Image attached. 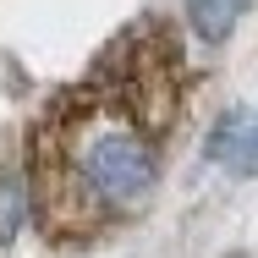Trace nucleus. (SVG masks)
Masks as SVG:
<instances>
[{"label": "nucleus", "mask_w": 258, "mask_h": 258, "mask_svg": "<svg viewBox=\"0 0 258 258\" xmlns=\"http://www.w3.org/2000/svg\"><path fill=\"white\" fill-rule=\"evenodd\" d=\"M28 225V176L0 170V247H11Z\"/></svg>", "instance_id": "nucleus-4"}, {"label": "nucleus", "mask_w": 258, "mask_h": 258, "mask_svg": "<svg viewBox=\"0 0 258 258\" xmlns=\"http://www.w3.org/2000/svg\"><path fill=\"white\" fill-rule=\"evenodd\" d=\"M209 159L236 170V176H253L258 170V121L247 110H225L209 132Z\"/></svg>", "instance_id": "nucleus-2"}, {"label": "nucleus", "mask_w": 258, "mask_h": 258, "mask_svg": "<svg viewBox=\"0 0 258 258\" xmlns=\"http://www.w3.org/2000/svg\"><path fill=\"white\" fill-rule=\"evenodd\" d=\"M187 6V28L198 44H225L247 11V0H181Z\"/></svg>", "instance_id": "nucleus-3"}, {"label": "nucleus", "mask_w": 258, "mask_h": 258, "mask_svg": "<svg viewBox=\"0 0 258 258\" xmlns=\"http://www.w3.org/2000/svg\"><path fill=\"white\" fill-rule=\"evenodd\" d=\"M187 55L165 22L126 28L28 132V220L50 247H88L138 220L165 181L187 110Z\"/></svg>", "instance_id": "nucleus-1"}]
</instances>
